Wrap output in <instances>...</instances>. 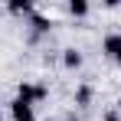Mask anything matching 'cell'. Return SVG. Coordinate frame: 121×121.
Listing matches in <instances>:
<instances>
[{
  "instance_id": "obj_5",
  "label": "cell",
  "mask_w": 121,
  "mask_h": 121,
  "mask_svg": "<svg viewBox=\"0 0 121 121\" xmlns=\"http://www.w3.org/2000/svg\"><path fill=\"white\" fill-rule=\"evenodd\" d=\"M75 105H79V108L92 105V85H85V82H82L79 88H75Z\"/></svg>"
},
{
  "instance_id": "obj_4",
  "label": "cell",
  "mask_w": 121,
  "mask_h": 121,
  "mask_svg": "<svg viewBox=\"0 0 121 121\" xmlns=\"http://www.w3.org/2000/svg\"><path fill=\"white\" fill-rule=\"evenodd\" d=\"M62 65H65V69H79V65H82V52L75 49V46L62 49Z\"/></svg>"
},
{
  "instance_id": "obj_8",
  "label": "cell",
  "mask_w": 121,
  "mask_h": 121,
  "mask_svg": "<svg viewBox=\"0 0 121 121\" xmlns=\"http://www.w3.org/2000/svg\"><path fill=\"white\" fill-rule=\"evenodd\" d=\"M69 13H72V17H85V13H88V3H85V0H72V3H69Z\"/></svg>"
},
{
  "instance_id": "obj_13",
  "label": "cell",
  "mask_w": 121,
  "mask_h": 121,
  "mask_svg": "<svg viewBox=\"0 0 121 121\" xmlns=\"http://www.w3.org/2000/svg\"><path fill=\"white\" fill-rule=\"evenodd\" d=\"M69 121H75V118H69Z\"/></svg>"
},
{
  "instance_id": "obj_7",
  "label": "cell",
  "mask_w": 121,
  "mask_h": 121,
  "mask_svg": "<svg viewBox=\"0 0 121 121\" xmlns=\"http://www.w3.org/2000/svg\"><path fill=\"white\" fill-rule=\"evenodd\" d=\"M10 13H17V17H20V13H26V17H33V3H26V0H13V3H10Z\"/></svg>"
},
{
  "instance_id": "obj_12",
  "label": "cell",
  "mask_w": 121,
  "mask_h": 121,
  "mask_svg": "<svg viewBox=\"0 0 121 121\" xmlns=\"http://www.w3.org/2000/svg\"><path fill=\"white\" fill-rule=\"evenodd\" d=\"M46 121H52V118H46Z\"/></svg>"
},
{
  "instance_id": "obj_2",
  "label": "cell",
  "mask_w": 121,
  "mask_h": 121,
  "mask_svg": "<svg viewBox=\"0 0 121 121\" xmlns=\"http://www.w3.org/2000/svg\"><path fill=\"white\" fill-rule=\"evenodd\" d=\"M101 49H105L108 59H115L121 65V33H108V36L101 39Z\"/></svg>"
},
{
  "instance_id": "obj_6",
  "label": "cell",
  "mask_w": 121,
  "mask_h": 121,
  "mask_svg": "<svg viewBox=\"0 0 121 121\" xmlns=\"http://www.w3.org/2000/svg\"><path fill=\"white\" fill-rule=\"evenodd\" d=\"M30 23H33V30H36V33H49V30H52V20H46V17H39V13H33Z\"/></svg>"
},
{
  "instance_id": "obj_1",
  "label": "cell",
  "mask_w": 121,
  "mask_h": 121,
  "mask_svg": "<svg viewBox=\"0 0 121 121\" xmlns=\"http://www.w3.org/2000/svg\"><path fill=\"white\" fill-rule=\"evenodd\" d=\"M17 98L26 101V105H39V101L49 98V88H46L43 82H20V85H17Z\"/></svg>"
},
{
  "instance_id": "obj_11",
  "label": "cell",
  "mask_w": 121,
  "mask_h": 121,
  "mask_svg": "<svg viewBox=\"0 0 121 121\" xmlns=\"http://www.w3.org/2000/svg\"><path fill=\"white\" fill-rule=\"evenodd\" d=\"M0 121H3V115H0Z\"/></svg>"
},
{
  "instance_id": "obj_3",
  "label": "cell",
  "mask_w": 121,
  "mask_h": 121,
  "mask_svg": "<svg viewBox=\"0 0 121 121\" xmlns=\"http://www.w3.org/2000/svg\"><path fill=\"white\" fill-rule=\"evenodd\" d=\"M10 115H13V121H36L33 105H26V101H20V98L10 101Z\"/></svg>"
},
{
  "instance_id": "obj_9",
  "label": "cell",
  "mask_w": 121,
  "mask_h": 121,
  "mask_svg": "<svg viewBox=\"0 0 121 121\" xmlns=\"http://www.w3.org/2000/svg\"><path fill=\"white\" fill-rule=\"evenodd\" d=\"M101 121H121V115H118V108H115V111H105V115H101Z\"/></svg>"
},
{
  "instance_id": "obj_10",
  "label": "cell",
  "mask_w": 121,
  "mask_h": 121,
  "mask_svg": "<svg viewBox=\"0 0 121 121\" xmlns=\"http://www.w3.org/2000/svg\"><path fill=\"white\" fill-rule=\"evenodd\" d=\"M115 105H118V115H121V95H118V101H115Z\"/></svg>"
}]
</instances>
